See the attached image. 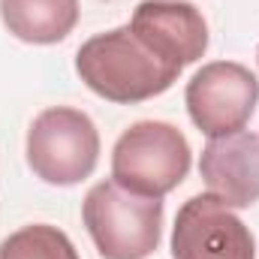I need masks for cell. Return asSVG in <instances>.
<instances>
[{
  "mask_svg": "<svg viewBox=\"0 0 259 259\" xmlns=\"http://www.w3.org/2000/svg\"><path fill=\"white\" fill-rule=\"evenodd\" d=\"M78 78L103 100L118 106H136L166 94L181 69L145 46L130 24L97 33L75 52Z\"/></svg>",
  "mask_w": 259,
  "mask_h": 259,
  "instance_id": "cell-1",
  "label": "cell"
},
{
  "mask_svg": "<svg viewBox=\"0 0 259 259\" xmlns=\"http://www.w3.org/2000/svg\"><path fill=\"white\" fill-rule=\"evenodd\" d=\"M190 142L166 121H139L112 148V181L133 193L163 199L190 172Z\"/></svg>",
  "mask_w": 259,
  "mask_h": 259,
  "instance_id": "cell-3",
  "label": "cell"
},
{
  "mask_svg": "<svg viewBox=\"0 0 259 259\" xmlns=\"http://www.w3.org/2000/svg\"><path fill=\"white\" fill-rule=\"evenodd\" d=\"M27 166L55 187H72L94 175L100 163L97 124L72 106L42 109L27 130Z\"/></svg>",
  "mask_w": 259,
  "mask_h": 259,
  "instance_id": "cell-4",
  "label": "cell"
},
{
  "mask_svg": "<svg viewBox=\"0 0 259 259\" xmlns=\"http://www.w3.org/2000/svg\"><path fill=\"white\" fill-rule=\"evenodd\" d=\"M81 220L103 259H148L163 238V199L100 181L81 202Z\"/></svg>",
  "mask_w": 259,
  "mask_h": 259,
  "instance_id": "cell-2",
  "label": "cell"
},
{
  "mask_svg": "<svg viewBox=\"0 0 259 259\" xmlns=\"http://www.w3.org/2000/svg\"><path fill=\"white\" fill-rule=\"evenodd\" d=\"M256 64H259V49H256Z\"/></svg>",
  "mask_w": 259,
  "mask_h": 259,
  "instance_id": "cell-11",
  "label": "cell"
},
{
  "mask_svg": "<svg viewBox=\"0 0 259 259\" xmlns=\"http://www.w3.org/2000/svg\"><path fill=\"white\" fill-rule=\"evenodd\" d=\"M175 259H256L253 232L214 193L190 196L172 226Z\"/></svg>",
  "mask_w": 259,
  "mask_h": 259,
  "instance_id": "cell-6",
  "label": "cell"
},
{
  "mask_svg": "<svg viewBox=\"0 0 259 259\" xmlns=\"http://www.w3.org/2000/svg\"><path fill=\"white\" fill-rule=\"evenodd\" d=\"M184 103L199 133L208 139L247 127L259 103V78L244 64L211 61L187 81Z\"/></svg>",
  "mask_w": 259,
  "mask_h": 259,
  "instance_id": "cell-5",
  "label": "cell"
},
{
  "mask_svg": "<svg viewBox=\"0 0 259 259\" xmlns=\"http://www.w3.org/2000/svg\"><path fill=\"white\" fill-rule=\"evenodd\" d=\"M0 259H81L64 229L30 223L0 241Z\"/></svg>",
  "mask_w": 259,
  "mask_h": 259,
  "instance_id": "cell-10",
  "label": "cell"
},
{
  "mask_svg": "<svg viewBox=\"0 0 259 259\" xmlns=\"http://www.w3.org/2000/svg\"><path fill=\"white\" fill-rule=\"evenodd\" d=\"M130 30L178 69L208 52V24L187 0H142L133 9Z\"/></svg>",
  "mask_w": 259,
  "mask_h": 259,
  "instance_id": "cell-7",
  "label": "cell"
},
{
  "mask_svg": "<svg viewBox=\"0 0 259 259\" xmlns=\"http://www.w3.org/2000/svg\"><path fill=\"white\" fill-rule=\"evenodd\" d=\"M3 27L30 46L66 39L78 24V0H0Z\"/></svg>",
  "mask_w": 259,
  "mask_h": 259,
  "instance_id": "cell-9",
  "label": "cell"
},
{
  "mask_svg": "<svg viewBox=\"0 0 259 259\" xmlns=\"http://www.w3.org/2000/svg\"><path fill=\"white\" fill-rule=\"evenodd\" d=\"M199 175L229 208H250L259 202V136L238 130L208 139L199 157Z\"/></svg>",
  "mask_w": 259,
  "mask_h": 259,
  "instance_id": "cell-8",
  "label": "cell"
}]
</instances>
